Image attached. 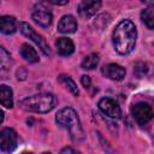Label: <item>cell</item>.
Returning a JSON list of instances; mask_svg holds the SVG:
<instances>
[{
  "mask_svg": "<svg viewBox=\"0 0 154 154\" xmlns=\"http://www.w3.org/2000/svg\"><path fill=\"white\" fill-rule=\"evenodd\" d=\"M137 30L130 19H124L117 24L112 34V43L117 53L125 55L132 52L136 45Z\"/></svg>",
  "mask_w": 154,
  "mask_h": 154,
  "instance_id": "cell-1",
  "label": "cell"
},
{
  "mask_svg": "<svg viewBox=\"0 0 154 154\" xmlns=\"http://www.w3.org/2000/svg\"><path fill=\"white\" fill-rule=\"evenodd\" d=\"M55 122L67 131L71 140L78 142L84 138L83 128L81 125L78 114L73 108L71 107L61 108L55 116Z\"/></svg>",
  "mask_w": 154,
  "mask_h": 154,
  "instance_id": "cell-2",
  "label": "cell"
},
{
  "mask_svg": "<svg viewBox=\"0 0 154 154\" xmlns=\"http://www.w3.org/2000/svg\"><path fill=\"white\" fill-rule=\"evenodd\" d=\"M55 97L49 93H41L28 96L19 101V107L26 112L47 113L54 108Z\"/></svg>",
  "mask_w": 154,
  "mask_h": 154,
  "instance_id": "cell-3",
  "label": "cell"
},
{
  "mask_svg": "<svg viewBox=\"0 0 154 154\" xmlns=\"http://www.w3.org/2000/svg\"><path fill=\"white\" fill-rule=\"evenodd\" d=\"M19 30H20V32H22L25 37H28L30 41H32V42L41 49V52H42L45 55H51V48H49L48 43L46 42V40H45L40 34H37V32L32 29L31 25H29V23L20 22V23H19Z\"/></svg>",
  "mask_w": 154,
  "mask_h": 154,
  "instance_id": "cell-4",
  "label": "cell"
},
{
  "mask_svg": "<svg viewBox=\"0 0 154 154\" xmlns=\"http://www.w3.org/2000/svg\"><path fill=\"white\" fill-rule=\"evenodd\" d=\"M131 114H132L135 122L141 126L147 125L154 118V111H153L152 106L148 105L147 102L135 103L131 107Z\"/></svg>",
  "mask_w": 154,
  "mask_h": 154,
  "instance_id": "cell-5",
  "label": "cell"
},
{
  "mask_svg": "<svg viewBox=\"0 0 154 154\" xmlns=\"http://www.w3.org/2000/svg\"><path fill=\"white\" fill-rule=\"evenodd\" d=\"M31 18L40 26L48 28L52 24L53 16H52V12L49 11V8L46 7V5L43 2H40V4L35 5V7L32 10V13H31Z\"/></svg>",
  "mask_w": 154,
  "mask_h": 154,
  "instance_id": "cell-6",
  "label": "cell"
},
{
  "mask_svg": "<svg viewBox=\"0 0 154 154\" xmlns=\"http://www.w3.org/2000/svg\"><path fill=\"white\" fill-rule=\"evenodd\" d=\"M18 143L17 132L11 128H5L0 132V148L2 152H12Z\"/></svg>",
  "mask_w": 154,
  "mask_h": 154,
  "instance_id": "cell-7",
  "label": "cell"
},
{
  "mask_svg": "<svg viewBox=\"0 0 154 154\" xmlns=\"http://www.w3.org/2000/svg\"><path fill=\"white\" fill-rule=\"evenodd\" d=\"M100 111L106 114L107 117L109 118H120L122 117V109H120V106L119 103L114 100V99H111V97H102L99 103H97Z\"/></svg>",
  "mask_w": 154,
  "mask_h": 154,
  "instance_id": "cell-8",
  "label": "cell"
},
{
  "mask_svg": "<svg viewBox=\"0 0 154 154\" xmlns=\"http://www.w3.org/2000/svg\"><path fill=\"white\" fill-rule=\"evenodd\" d=\"M101 72L105 77L113 81H122L125 77V69L118 64H107L101 69Z\"/></svg>",
  "mask_w": 154,
  "mask_h": 154,
  "instance_id": "cell-9",
  "label": "cell"
},
{
  "mask_svg": "<svg viewBox=\"0 0 154 154\" xmlns=\"http://www.w3.org/2000/svg\"><path fill=\"white\" fill-rule=\"evenodd\" d=\"M101 2L100 1H82L78 5V13L81 17L88 19L96 14V12L100 10Z\"/></svg>",
  "mask_w": 154,
  "mask_h": 154,
  "instance_id": "cell-10",
  "label": "cell"
},
{
  "mask_svg": "<svg viewBox=\"0 0 154 154\" xmlns=\"http://www.w3.org/2000/svg\"><path fill=\"white\" fill-rule=\"evenodd\" d=\"M77 30V20L73 16L66 14L63 16L58 23V31L61 34H72Z\"/></svg>",
  "mask_w": 154,
  "mask_h": 154,
  "instance_id": "cell-11",
  "label": "cell"
},
{
  "mask_svg": "<svg viewBox=\"0 0 154 154\" xmlns=\"http://www.w3.org/2000/svg\"><path fill=\"white\" fill-rule=\"evenodd\" d=\"M55 47L58 53L63 57H69L75 52V45L72 40L67 37H59L55 41Z\"/></svg>",
  "mask_w": 154,
  "mask_h": 154,
  "instance_id": "cell-12",
  "label": "cell"
},
{
  "mask_svg": "<svg viewBox=\"0 0 154 154\" xmlns=\"http://www.w3.org/2000/svg\"><path fill=\"white\" fill-rule=\"evenodd\" d=\"M17 30V20L12 16H2L0 18V31L5 35L14 34Z\"/></svg>",
  "mask_w": 154,
  "mask_h": 154,
  "instance_id": "cell-13",
  "label": "cell"
},
{
  "mask_svg": "<svg viewBox=\"0 0 154 154\" xmlns=\"http://www.w3.org/2000/svg\"><path fill=\"white\" fill-rule=\"evenodd\" d=\"M0 102L6 108H12L13 107V94H12V89L10 87H7L6 84H2L0 87Z\"/></svg>",
  "mask_w": 154,
  "mask_h": 154,
  "instance_id": "cell-14",
  "label": "cell"
},
{
  "mask_svg": "<svg viewBox=\"0 0 154 154\" xmlns=\"http://www.w3.org/2000/svg\"><path fill=\"white\" fill-rule=\"evenodd\" d=\"M19 53L20 55L29 63H37L38 61V54L37 52L35 51V48H32L30 45L28 43H23L20 46V49H19Z\"/></svg>",
  "mask_w": 154,
  "mask_h": 154,
  "instance_id": "cell-15",
  "label": "cell"
},
{
  "mask_svg": "<svg viewBox=\"0 0 154 154\" xmlns=\"http://www.w3.org/2000/svg\"><path fill=\"white\" fill-rule=\"evenodd\" d=\"M141 20L148 28L154 30V7H146L141 12Z\"/></svg>",
  "mask_w": 154,
  "mask_h": 154,
  "instance_id": "cell-16",
  "label": "cell"
},
{
  "mask_svg": "<svg viewBox=\"0 0 154 154\" xmlns=\"http://www.w3.org/2000/svg\"><path fill=\"white\" fill-rule=\"evenodd\" d=\"M58 81H59L61 84H64L65 88H67L72 95L78 96L79 90H78V88H77V85H76V83H75V81H73L70 76H67V75H59Z\"/></svg>",
  "mask_w": 154,
  "mask_h": 154,
  "instance_id": "cell-17",
  "label": "cell"
},
{
  "mask_svg": "<svg viewBox=\"0 0 154 154\" xmlns=\"http://www.w3.org/2000/svg\"><path fill=\"white\" fill-rule=\"evenodd\" d=\"M99 61H100L99 55L96 53H90L87 57H84V59L81 63V66L84 70H93V69H95L97 66Z\"/></svg>",
  "mask_w": 154,
  "mask_h": 154,
  "instance_id": "cell-18",
  "label": "cell"
},
{
  "mask_svg": "<svg viewBox=\"0 0 154 154\" xmlns=\"http://www.w3.org/2000/svg\"><path fill=\"white\" fill-rule=\"evenodd\" d=\"M0 64H1V70L2 71L8 70L11 64H12L11 55L4 47H0Z\"/></svg>",
  "mask_w": 154,
  "mask_h": 154,
  "instance_id": "cell-19",
  "label": "cell"
},
{
  "mask_svg": "<svg viewBox=\"0 0 154 154\" xmlns=\"http://www.w3.org/2000/svg\"><path fill=\"white\" fill-rule=\"evenodd\" d=\"M149 70H150V65L148 63H137L135 65V69H134V72L136 73L137 77H144L147 75H149Z\"/></svg>",
  "mask_w": 154,
  "mask_h": 154,
  "instance_id": "cell-20",
  "label": "cell"
},
{
  "mask_svg": "<svg viewBox=\"0 0 154 154\" xmlns=\"http://www.w3.org/2000/svg\"><path fill=\"white\" fill-rule=\"evenodd\" d=\"M81 83H82V85H83L85 89H89V88L91 87V79H90V77H89L88 75H83V76L81 77Z\"/></svg>",
  "mask_w": 154,
  "mask_h": 154,
  "instance_id": "cell-21",
  "label": "cell"
},
{
  "mask_svg": "<svg viewBox=\"0 0 154 154\" xmlns=\"http://www.w3.org/2000/svg\"><path fill=\"white\" fill-rule=\"evenodd\" d=\"M60 154H81V153L77 152L76 149L71 148V147H66V148H64V149L60 152Z\"/></svg>",
  "mask_w": 154,
  "mask_h": 154,
  "instance_id": "cell-22",
  "label": "cell"
},
{
  "mask_svg": "<svg viewBox=\"0 0 154 154\" xmlns=\"http://www.w3.org/2000/svg\"><path fill=\"white\" fill-rule=\"evenodd\" d=\"M23 154H32V153H30V152H25V153H23Z\"/></svg>",
  "mask_w": 154,
  "mask_h": 154,
  "instance_id": "cell-23",
  "label": "cell"
},
{
  "mask_svg": "<svg viewBox=\"0 0 154 154\" xmlns=\"http://www.w3.org/2000/svg\"><path fill=\"white\" fill-rule=\"evenodd\" d=\"M42 154H51L49 152H45V153H42Z\"/></svg>",
  "mask_w": 154,
  "mask_h": 154,
  "instance_id": "cell-24",
  "label": "cell"
}]
</instances>
